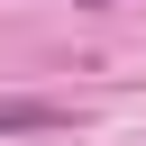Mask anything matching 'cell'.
Segmentation results:
<instances>
[{
  "label": "cell",
  "mask_w": 146,
  "mask_h": 146,
  "mask_svg": "<svg viewBox=\"0 0 146 146\" xmlns=\"http://www.w3.org/2000/svg\"><path fill=\"white\" fill-rule=\"evenodd\" d=\"M73 100H0V137H64Z\"/></svg>",
  "instance_id": "6da1fadb"
}]
</instances>
